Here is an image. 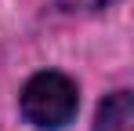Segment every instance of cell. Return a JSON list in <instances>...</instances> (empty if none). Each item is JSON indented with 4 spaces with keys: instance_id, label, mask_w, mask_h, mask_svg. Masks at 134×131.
<instances>
[{
    "instance_id": "obj_1",
    "label": "cell",
    "mask_w": 134,
    "mask_h": 131,
    "mask_svg": "<svg viewBox=\"0 0 134 131\" xmlns=\"http://www.w3.org/2000/svg\"><path fill=\"white\" fill-rule=\"evenodd\" d=\"M76 84L62 77V73H36L29 84L22 87V117L33 128H65L69 120L76 117Z\"/></svg>"
},
{
    "instance_id": "obj_2",
    "label": "cell",
    "mask_w": 134,
    "mask_h": 131,
    "mask_svg": "<svg viewBox=\"0 0 134 131\" xmlns=\"http://www.w3.org/2000/svg\"><path fill=\"white\" fill-rule=\"evenodd\" d=\"M94 131H134V98L131 91H116L98 106Z\"/></svg>"
},
{
    "instance_id": "obj_3",
    "label": "cell",
    "mask_w": 134,
    "mask_h": 131,
    "mask_svg": "<svg viewBox=\"0 0 134 131\" xmlns=\"http://www.w3.org/2000/svg\"><path fill=\"white\" fill-rule=\"evenodd\" d=\"M65 11H102V7H109L116 0H58Z\"/></svg>"
}]
</instances>
